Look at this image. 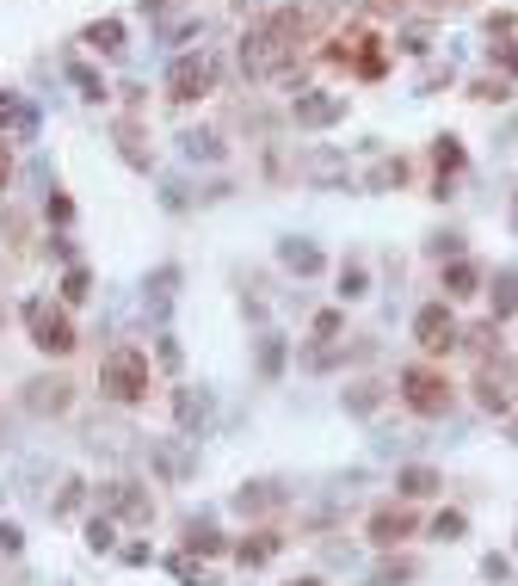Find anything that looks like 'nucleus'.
Segmentation results:
<instances>
[{"instance_id": "72a5a7b5", "label": "nucleus", "mask_w": 518, "mask_h": 586, "mask_svg": "<svg viewBox=\"0 0 518 586\" xmlns=\"http://www.w3.org/2000/svg\"><path fill=\"white\" fill-rule=\"evenodd\" d=\"M87 549H93V556H111V549H118V519H111V512L87 519Z\"/></svg>"}, {"instance_id": "412c9836", "label": "nucleus", "mask_w": 518, "mask_h": 586, "mask_svg": "<svg viewBox=\"0 0 518 586\" xmlns=\"http://www.w3.org/2000/svg\"><path fill=\"white\" fill-rule=\"evenodd\" d=\"M444 488V475L432 469V463H407L401 475H395V500H407V506H414V500H432Z\"/></svg>"}, {"instance_id": "49530a36", "label": "nucleus", "mask_w": 518, "mask_h": 586, "mask_svg": "<svg viewBox=\"0 0 518 586\" xmlns=\"http://www.w3.org/2000/svg\"><path fill=\"white\" fill-rule=\"evenodd\" d=\"M13 173H19V155H13V136H0V192L13 186Z\"/></svg>"}, {"instance_id": "b1692460", "label": "nucleus", "mask_w": 518, "mask_h": 586, "mask_svg": "<svg viewBox=\"0 0 518 586\" xmlns=\"http://www.w3.org/2000/svg\"><path fill=\"white\" fill-rule=\"evenodd\" d=\"M278 500H284V494H278V482H241L229 506L241 512V519H266V512H272Z\"/></svg>"}, {"instance_id": "09e8293b", "label": "nucleus", "mask_w": 518, "mask_h": 586, "mask_svg": "<svg viewBox=\"0 0 518 586\" xmlns=\"http://www.w3.org/2000/svg\"><path fill=\"white\" fill-rule=\"evenodd\" d=\"M19 549H25V531L13 519H0V556H19Z\"/></svg>"}, {"instance_id": "6ab92c4d", "label": "nucleus", "mask_w": 518, "mask_h": 586, "mask_svg": "<svg viewBox=\"0 0 518 586\" xmlns=\"http://www.w3.org/2000/svg\"><path fill=\"white\" fill-rule=\"evenodd\" d=\"M179 155L198 161V167H222L229 161V142H222V130H179Z\"/></svg>"}, {"instance_id": "ea45409f", "label": "nucleus", "mask_w": 518, "mask_h": 586, "mask_svg": "<svg viewBox=\"0 0 518 586\" xmlns=\"http://www.w3.org/2000/svg\"><path fill=\"white\" fill-rule=\"evenodd\" d=\"M37 124H44V118H37V112H31V105L19 99V112H13V124H7V136H13V142H37Z\"/></svg>"}, {"instance_id": "cd10ccee", "label": "nucleus", "mask_w": 518, "mask_h": 586, "mask_svg": "<svg viewBox=\"0 0 518 586\" xmlns=\"http://www.w3.org/2000/svg\"><path fill=\"white\" fill-rule=\"evenodd\" d=\"M333 297H340V303H364L370 297V266L358 260V253L340 260V290H333Z\"/></svg>"}, {"instance_id": "aec40b11", "label": "nucleus", "mask_w": 518, "mask_h": 586, "mask_svg": "<svg viewBox=\"0 0 518 586\" xmlns=\"http://www.w3.org/2000/svg\"><path fill=\"white\" fill-rule=\"evenodd\" d=\"M173 297H179V266L167 260V266H155V272L142 278V303H148V315H161V321H167Z\"/></svg>"}, {"instance_id": "4d7b16f0", "label": "nucleus", "mask_w": 518, "mask_h": 586, "mask_svg": "<svg viewBox=\"0 0 518 586\" xmlns=\"http://www.w3.org/2000/svg\"><path fill=\"white\" fill-rule=\"evenodd\" d=\"M506 223H512V235H518V192H512V210H506Z\"/></svg>"}, {"instance_id": "7ed1b4c3", "label": "nucleus", "mask_w": 518, "mask_h": 586, "mask_svg": "<svg viewBox=\"0 0 518 586\" xmlns=\"http://www.w3.org/2000/svg\"><path fill=\"white\" fill-rule=\"evenodd\" d=\"M395 395H401V408H407V414H420V420H444V414L457 408L451 377L432 371V364H407L401 383H395Z\"/></svg>"}, {"instance_id": "37998d69", "label": "nucleus", "mask_w": 518, "mask_h": 586, "mask_svg": "<svg viewBox=\"0 0 518 586\" xmlns=\"http://www.w3.org/2000/svg\"><path fill=\"white\" fill-rule=\"evenodd\" d=\"M340 327H346L340 309H321V315H315V340H340Z\"/></svg>"}, {"instance_id": "9d476101", "label": "nucleus", "mask_w": 518, "mask_h": 586, "mask_svg": "<svg viewBox=\"0 0 518 586\" xmlns=\"http://www.w3.org/2000/svg\"><path fill=\"white\" fill-rule=\"evenodd\" d=\"M19 408L37 414V420H62V414L74 408V383H68L62 371H44V377H31V383L19 389Z\"/></svg>"}, {"instance_id": "8fccbe9b", "label": "nucleus", "mask_w": 518, "mask_h": 586, "mask_svg": "<svg viewBox=\"0 0 518 586\" xmlns=\"http://www.w3.org/2000/svg\"><path fill=\"white\" fill-rule=\"evenodd\" d=\"M118 556H124L130 568H148V562H155V549H148V543H124V549H118Z\"/></svg>"}, {"instance_id": "a19ab883", "label": "nucleus", "mask_w": 518, "mask_h": 586, "mask_svg": "<svg viewBox=\"0 0 518 586\" xmlns=\"http://www.w3.org/2000/svg\"><path fill=\"white\" fill-rule=\"evenodd\" d=\"M167 574H173V580H185V586H204V568H198V556H167Z\"/></svg>"}, {"instance_id": "a878e982", "label": "nucleus", "mask_w": 518, "mask_h": 586, "mask_svg": "<svg viewBox=\"0 0 518 586\" xmlns=\"http://www.w3.org/2000/svg\"><path fill=\"white\" fill-rule=\"evenodd\" d=\"M407 580H420V562H414V556H401V549H389V556L370 568L364 586H407Z\"/></svg>"}, {"instance_id": "dca6fc26", "label": "nucleus", "mask_w": 518, "mask_h": 586, "mask_svg": "<svg viewBox=\"0 0 518 586\" xmlns=\"http://www.w3.org/2000/svg\"><path fill=\"white\" fill-rule=\"evenodd\" d=\"M481 284H488V272H481L469 253H463V260H444V272H438L444 303H469V297H481Z\"/></svg>"}, {"instance_id": "bb28decb", "label": "nucleus", "mask_w": 518, "mask_h": 586, "mask_svg": "<svg viewBox=\"0 0 518 586\" xmlns=\"http://www.w3.org/2000/svg\"><path fill=\"white\" fill-rule=\"evenodd\" d=\"M414 179V167H407V155H383L377 167L364 173V192H395V186H407Z\"/></svg>"}, {"instance_id": "c85d7f7f", "label": "nucleus", "mask_w": 518, "mask_h": 586, "mask_svg": "<svg viewBox=\"0 0 518 586\" xmlns=\"http://www.w3.org/2000/svg\"><path fill=\"white\" fill-rule=\"evenodd\" d=\"M68 87L81 93L87 105H105V99H111V87H105V75H99L93 62H68Z\"/></svg>"}, {"instance_id": "f8f14e48", "label": "nucleus", "mask_w": 518, "mask_h": 586, "mask_svg": "<svg viewBox=\"0 0 518 586\" xmlns=\"http://www.w3.org/2000/svg\"><path fill=\"white\" fill-rule=\"evenodd\" d=\"M414 531H420V519H414V506H407V500H389V506H377V512L364 519V537L377 543L383 556H389V549H401Z\"/></svg>"}, {"instance_id": "5fc2aeb1", "label": "nucleus", "mask_w": 518, "mask_h": 586, "mask_svg": "<svg viewBox=\"0 0 518 586\" xmlns=\"http://www.w3.org/2000/svg\"><path fill=\"white\" fill-rule=\"evenodd\" d=\"M364 7H370V13H401L407 0H364Z\"/></svg>"}, {"instance_id": "f257e3e1", "label": "nucleus", "mask_w": 518, "mask_h": 586, "mask_svg": "<svg viewBox=\"0 0 518 586\" xmlns=\"http://www.w3.org/2000/svg\"><path fill=\"white\" fill-rule=\"evenodd\" d=\"M303 44H309V19L296 13V7H278V13H266L259 25L241 31V44H235L241 75L247 81H278V75H290V68H296Z\"/></svg>"}, {"instance_id": "f704fd0d", "label": "nucleus", "mask_w": 518, "mask_h": 586, "mask_svg": "<svg viewBox=\"0 0 518 586\" xmlns=\"http://www.w3.org/2000/svg\"><path fill=\"white\" fill-rule=\"evenodd\" d=\"M389 50H401V56H432V25H401Z\"/></svg>"}, {"instance_id": "58836bf2", "label": "nucleus", "mask_w": 518, "mask_h": 586, "mask_svg": "<svg viewBox=\"0 0 518 586\" xmlns=\"http://www.w3.org/2000/svg\"><path fill=\"white\" fill-rule=\"evenodd\" d=\"M426 253H432V260H463V235H457V229H438V235L426 241Z\"/></svg>"}, {"instance_id": "0eeeda50", "label": "nucleus", "mask_w": 518, "mask_h": 586, "mask_svg": "<svg viewBox=\"0 0 518 586\" xmlns=\"http://www.w3.org/2000/svg\"><path fill=\"white\" fill-rule=\"evenodd\" d=\"M161 87H167V105H198V99L216 87V62H210V50H179V56L167 62Z\"/></svg>"}, {"instance_id": "423d86ee", "label": "nucleus", "mask_w": 518, "mask_h": 586, "mask_svg": "<svg viewBox=\"0 0 518 586\" xmlns=\"http://www.w3.org/2000/svg\"><path fill=\"white\" fill-rule=\"evenodd\" d=\"M296 179H303L309 192H352V155L340 142H309V149L296 155Z\"/></svg>"}, {"instance_id": "9b49d317", "label": "nucleus", "mask_w": 518, "mask_h": 586, "mask_svg": "<svg viewBox=\"0 0 518 586\" xmlns=\"http://www.w3.org/2000/svg\"><path fill=\"white\" fill-rule=\"evenodd\" d=\"M99 500H105V512H111L118 525H136V531L155 525V494H148L142 482H105Z\"/></svg>"}, {"instance_id": "2f4dec72", "label": "nucleus", "mask_w": 518, "mask_h": 586, "mask_svg": "<svg viewBox=\"0 0 518 586\" xmlns=\"http://www.w3.org/2000/svg\"><path fill=\"white\" fill-rule=\"evenodd\" d=\"M118 149H124V161H130L136 173H155V155L142 149V130H136L130 118H118Z\"/></svg>"}, {"instance_id": "4c0bfd02", "label": "nucleus", "mask_w": 518, "mask_h": 586, "mask_svg": "<svg viewBox=\"0 0 518 586\" xmlns=\"http://www.w3.org/2000/svg\"><path fill=\"white\" fill-rule=\"evenodd\" d=\"M44 223H50V229H68V223H74V198H68L62 186L44 198Z\"/></svg>"}, {"instance_id": "393cba45", "label": "nucleus", "mask_w": 518, "mask_h": 586, "mask_svg": "<svg viewBox=\"0 0 518 586\" xmlns=\"http://www.w3.org/2000/svg\"><path fill=\"white\" fill-rule=\"evenodd\" d=\"M432 167H438V179H457V173L469 167V149H463V136L438 130V136H432Z\"/></svg>"}, {"instance_id": "f3484780", "label": "nucleus", "mask_w": 518, "mask_h": 586, "mask_svg": "<svg viewBox=\"0 0 518 586\" xmlns=\"http://www.w3.org/2000/svg\"><path fill=\"white\" fill-rule=\"evenodd\" d=\"M210 414H216L210 389H198V383H179V389H173V426H179V432H204Z\"/></svg>"}, {"instance_id": "ddd939ff", "label": "nucleus", "mask_w": 518, "mask_h": 586, "mask_svg": "<svg viewBox=\"0 0 518 586\" xmlns=\"http://www.w3.org/2000/svg\"><path fill=\"white\" fill-rule=\"evenodd\" d=\"M284 543H290V537H284L278 525H253L247 537H235V549H229V556H235V568H247V574H253V568L278 562V556H284Z\"/></svg>"}, {"instance_id": "a18cd8bd", "label": "nucleus", "mask_w": 518, "mask_h": 586, "mask_svg": "<svg viewBox=\"0 0 518 586\" xmlns=\"http://www.w3.org/2000/svg\"><path fill=\"white\" fill-rule=\"evenodd\" d=\"M488 62H494V68H506V81H518V44H494V50H488Z\"/></svg>"}, {"instance_id": "13d9d810", "label": "nucleus", "mask_w": 518, "mask_h": 586, "mask_svg": "<svg viewBox=\"0 0 518 586\" xmlns=\"http://www.w3.org/2000/svg\"><path fill=\"white\" fill-rule=\"evenodd\" d=\"M506 438H512V445H518V414H512V420H506Z\"/></svg>"}, {"instance_id": "de8ad7c7", "label": "nucleus", "mask_w": 518, "mask_h": 586, "mask_svg": "<svg viewBox=\"0 0 518 586\" xmlns=\"http://www.w3.org/2000/svg\"><path fill=\"white\" fill-rule=\"evenodd\" d=\"M50 260L68 272V266H81V253H74V241H68V235H50Z\"/></svg>"}, {"instance_id": "c03bdc74", "label": "nucleus", "mask_w": 518, "mask_h": 586, "mask_svg": "<svg viewBox=\"0 0 518 586\" xmlns=\"http://www.w3.org/2000/svg\"><path fill=\"white\" fill-rule=\"evenodd\" d=\"M148 457L161 463V475H185V469H192V463H185V451H167V445H155Z\"/></svg>"}, {"instance_id": "c9c22d12", "label": "nucleus", "mask_w": 518, "mask_h": 586, "mask_svg": "<svg viewBox=\"0 0 518 586\" xmlns=\"http://www.w3.org/2000/svg\"><path fill=\"white\" fill-rule=\"evenodd\" d=\"M81 500H87V482H81V475H68V482L56 488V500H50V512H56V519H74Z\"/></svg>"}, {"instance_id": "3c124183", "label": "nucleus", "mask_w": 518, "mask_h": 586, "mask_svg": "<svg viewBox=\"0 0 518 586\" xmlns=\"http://www.w3.org/2000/svg\"><path fill=\"white\" fill-rule=\"evenodd\" d=\"M13 112H19V93H7V87H0V136H7V124H13Z\"/></svg>"}, {"instance_id": "6e6552de", "label": "nucleus", "mask_w": 518, "mask_h": 586, "mask_svg": "<svg viewBox=\"0 0 518 586\" xmlns=\"http://www.w3.org/2000/svg\"><path fill=\"white\" fill-rule=\"evenodd\" d=\"M414 340L426 358H444V352H457L463 346V327H457V303H420L414 309Z\"/></svg>"}, {"instance_id": "6e6d98bb", "label": "nucleus", "mask_w": 518, "mask_h": 586, "mask_svg": "<svg viewBox=\"0 0 518 586\" xmlns=\"http://www.w3.org/2000/svg\"><path fill=\"white\" fill-rule=\"evenodd\" d=\"M284 586H327L321 574H296V580H284Z\"/></svg>"}, {"instance_id": "7c9ffc66", "label": "nucleus", "mask_w": 518, "mask_h": 586, "mask_svg": "<svg viewBox=\"0 0 518 586\" xmlns=\"http://www.w3.org/2000/svg\"><path fill=\"white\" fill-rule=\"evenodd\" d=\"M56 297H62V309H81L93 297V266H68L62 284H56Z\"/></svg>"}, {"instance_id": "1a4fd4ad", "label": "nucleus", "mask_w": 518, "mask_h": 586, "mask_svg": "<svg viewBox=\"0 0 518 586\" xmlns=\"http://www.w3.org/2000/svg\"><path fill=\"white\" fill-rule=\"evenodd\" d=\"M346 112H352V99L327 93V87H303L290 99V124L296 130H333V124H346Z\"/></svg>"}, {"instance_id": "4468645a", "label": "nucleus", "mask_w": 518, "mask_h": 586, "mask_svg": "<svg viewBox=\"0 0 518 586\" xmlns=\"http://www.w3.org/2000/svg\"><path fill=\"white\" fill-rule=\"evenodd\" d=\"M81 50H93L99 62H118V56L130 50V25H124L118 13H105V19L81 25Z\"/></svg>"}, {"instance_id": "603ef678", "label": "nucleus", "mask_w": 518, "mask_h": 586, "mask_svg": "<svg viewBox=\"0 0 518 586\" xmlns=\"http://www.w3.org/2000/svg\"><path fill=\"white\" fill-rule=\"evenodd\" d=\"M173 7H179V0H142V7H136V13H142V19H167Z\"/></svg>"}, {"instance_id": "864d4df0", "label": "nucleus", "mask_w": 518, "mask_h": 586, "mask_svg": "<svg viewBox=\"0 0 518 586\" xmlns=\"http://www.w3.org/2000/svg\"><path fill=\"white\" fill-rule=\"evenodd\" d=\"M481 574H488V580H506L512 562H506V556H481Z\"/></svg>"}, {"instance_id": "f03ea898", "label": "nucleus", "mask_w": 518, "mask_h": 586, "mask_svg": "<svg viewBox=\"0 0 518 586\" xmlns=\"http://www.w3.org/2000/svg\"><path fill=\"white\" fill-rule=\"evenodd\" d=\"M148 389H155V364H148L142 346H111L99 358V395L118 401V408H142Z\"/></svg>"}, {"instance_id": "39448f33", "label": "nucleus", "mask_w": 518, "mask_h": 586, "mask_svg": "<svg viewBox=\"0 0 518 586\" xmlns=\"http://www.w3.org/2000/svg\"><path fill=\"white\" fill-rule=\"evenodd\" d=\"M475 408L481 414H500V420L518 414V358L512 352L481 358V371H475Z\"/></svg>"}, {"instance_id": "20e7f679", "label": "nucleus", "mask_w": 518, "mask_h": 586, "mask_svg": "<svg viewBox=\"0 0 518 586\" xmlns=\"http://www.w3.org/2000/svg\"><path fill=\"white\" fill-rule=\"evenodd\" d=\"M25 334H31V346L44 352V358H68L74 346H81V334H74V315H68L62 303H50V297H31V303H25Z\"/></svg>"}, {"instance_id": "e433bc0d", "label": "nucleus", "mask_w": 518, "mask_h": 586, "mask_svg": "<svg viewBox=\"0 0 518 586\" xmlns=\"http://www.w3.org/2000/svg\"><path fill=\"white\" fill-rule=\"evenodd\" d=\"M432 537H438V543H463V537H469V512H457V506H444L438 519H432Z\"/></svg>"}, {"instance_id": "a211bd4d", "label": "nucleus", "mask_w": 518, "mask_h": 586, "mask_svg": "<svg viewBox=\"0 0 518 586\" xmlns=\"http://www.w3.org/2000/svg\"><path fill=\"white\" fill-rule=\"evenodd\" d=\"M512 315H518V266L506 260V266L488 278V321H500V327H506Z\"/></svg>"}, {"instance_id": "4be33fe9", "label": "nucleus", "mask_w": 518, "mask_h": 586, "mask_svg": "<svg viewBox=\"0 0 518 586\" xmlns=\"http://www.w3.org/2000/svg\"><path fill=\"white\" fill-rule=\"evenodd\" d=\"M284 364H290V340H284V334H259V340H253V371H259V383H278Z\"/></svg>"}, {"instance_id": "5701e85b", "label": "nucleus", "mask_w": 518, "mask_h": 586, "mask_svg": "<svg viewBox=\"0 0 518 586\" xmlns=\"http://www.w3.org/2000/svg\"><path fill=\"white\" fill-rule=\"evenodd\" d=\"M179 543H185V556H204V562H210V556H229V549H235L210 519H185V537H179Z\"/></svg>"}, {"instance_id": "2eb2a0df", "label": "nucleus", "mask_w": 518, "mask_h": 586, "mask_svg": "<svg viewBox=\"0 0 518 586\" xmlns=\"http://www.w3.org/2000/svg\"><path fill=\"white\" fill-rule=\"evenodd\" d=\"M278 266L290 278H321L327 272V253L309 241V235H278Z\"/></svg>"}, {"instance_id": "473e14b6", "label": "nucleus", "mask_w": 518, "mask_h": 586, "mask_svg": "<svg viewBox=\"0 0 518 586\" xmlns=\"http://www.w3.org/2000/svg\"><path fill=\"white\" fill-rule=\"evenodd\" d=\"M469 99H475V105H506V99H512V81H506V75H475V81H469Z\"/></svg>"}, {"instance_id": "79ce46f5", "label": "nucleus", "mask_w": 518, "mask_h": 586, "mask_svg": "<svg viewBox=\"0 0 518 586\" xmlns=\"http://www.w3.org/2000/svg\"><path fill=\"white\" fill-rule=\"evenodd\" d=\"M155 358H161V371H173V377H179L185 352H179V340H173V334H161V340H155Z\"/></svg>"}, {"instance_id": "c756f323", "label": "nucleus", "mask_w": 518, "mask_h": 586, "mask_svg": "<svg viewBox=\"0 0 518 586\" xmlns=\"http://www.w3.org/2000/svg\"><path fill=\"white\" fill-rule=\"evenodd\" d=\"M383 395H389L383 383H370V377H358V383H346V395H340V408H346V414H377V408H383Z\"/></svg>"}]
</instances>
